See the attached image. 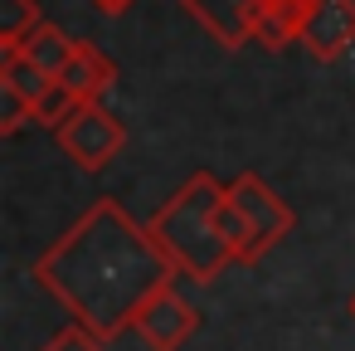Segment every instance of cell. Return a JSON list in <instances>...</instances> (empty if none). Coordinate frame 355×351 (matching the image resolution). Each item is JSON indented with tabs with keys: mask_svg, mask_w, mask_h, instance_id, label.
Segmentation results:
<instances>
[{
	"mask_svg": "<svg viewBox=\"0 0 355 351\" xmlns=\"http://www.w3.org/2000/svg\"><path fill=\"white\" fill-rule=\"evenodd\" d=\"M30 273L78 327L98 332L103 341H117L122 332H132V317L141 312V302L180 278L156 249L151 229L112 195L93 200L35 259Z\"/></svg>",
	"mask_w": 355,
	"mask_h": 351,
	"instance_id": "obj_1",
	"label": "cell"
},
{
	"mask_svg": "<svg viewBox=\"0 0 355 351\" xmlns=\"http://www.w3.org/2000/svg\"><path fill=\"white\" fill-rule=\"evenodd\" d=\"M224 195L229 186L214 176V171H195L151 220V239L156 249L166 254V263L190 278V283H219L234 263H239V249L224 229Z\"/></svg>",
	"mask_w": 355,
	"mask_h": 351,
	"instance_id": "obj_2",
	"label": "cell"
},
{
	"mask_svg": "<svg viewBox=\"0 0 355 351\" xmlns=\"http://www.w3.org/2000/svg\"><path fill=\"white\" fill-rule=\"evenodd\" d=\"M229 205L239 210L243 220V263H263L297 225L292 205L258 176V171H243L229 181Z\"/></svg>",
	"mask_w": 355,
	"mask_h": 351,
	"instance_id": "obj_3",
	"label": "cell"
},
{
	"mask_svg": "<svg viewBox=\"0 0 355 351\" xmlns=\"http://www.w3.org/2000/svg\"><path fill=\"white\" fill-rule=\"evenodd\" d=\"M54 142H59V152H64L83 176H98V171H107V166L122 156L127 127H122V117H117L107 103H78L73 117L54 127Z\"/></svg>",
	"mask_w": 355,
	"mask_h": 351,
	"instance_id": "obj_4",
	"label": "cell"
},
{
	"mask_svg": "<svg viewBox=\"0 0 355 351\" xmlns=\"http://www.w3.org/2000/svg\"><path fill=\"white\" fill-rule=\"evenodd\" d=\"M132 332H137L151 351H180V346L200 332V312H195V302H190L175 283H166L161 293H151V297L141 302V312L132 317Z\"/></svg>",
	"mask_w": 355,
	"mask_h": 351,
	"instance_id": "obj_5",
	"label": "cell"
},
{
	"mask_svg": "<svg viewBox=\"0 0 355 351\" xmlns=\"http://www.w3.org/2000/svg\"><path fill=\"white\" fill-rule=\"evenodd\" d=\"M59 79H49L40 64H30L20 49H0V137H15L25 122H35L40 98L54 88Z\"/></svg>",
	"mask_w": 355,
	"mask_h": 351,
	"instance_id": "obj_6",
	"label": "cell"
},
{
	"mask_svg": "<svg viewBox=\"0 0 355 351\" xmlns=\"http://www.w3.org/2000/svg\"><path fill=\"white\" fill-rule=\"evenodd\" d=\"M180 10L229 54L258 40V0H180Z\"/></svg>",
	"mask_w": 355,
	"mask_h": 351,
	"instance_id": "obj_7",
	"label": "cell"
},
{
	"mask_svg": "<svg viewBox=\"0 0 355 351\" xmlns=\"http://www.w3.org/2000/svg\"><path fill=\"white\" fill-rule=\"evenodd\" d=\"M350 44H355V0H316L302 30V49L316 64H336Z\"/></svg>",
	"mask_w": 355,
	"mask_h": 351,
	"instance_id": "obj_8",
	"label": "cell"
},
{
	"mask_svg": "<svg viewBox=\"0 0 355 351\" xmlns=\"http://www.w3.org/2000/svg\"><path fill=\"white\" fill-rule=\"evenodd\" d=\"M316 10V0H258V44L268 54L302 44V30Z\"/></svg>",
	"mask_w": 355,
	"mask_h": 351,
	"instance_id": "obj_9",
	"label": "cell"
},
{
	"mask_svg": "<svg viewBox=\"0 0 355 351\" xmlns=\"http://www.w3.org/2000/svg\"><path fill=\"white\" fill-rule=\"evenodd\" d=\"M59 83H64L78 103H103V93L117 83V64H112L103 49L78 44V54H73V59H69V69L59 74Z\"/></svg>",
	"mask_w": 355,
	"mask_h": 351,
	"instance_id": "obj_10",
	"label": "cell"
},
{
	"mask_svg": "<svg viewBox=\"0 0 355 351\" xmlns=\"http://www.w3.org/2000/svg\"><path fill=\"white\" fill-rule=\"evenodd\" d=\"M78 44H83V40H73L69 30H59V25H49V20H44V25L20 44V54H25L30 64H40L49 79H59V74L69 69V59L78 54Z\"/></svg>",
	"mask_w": 355,
	"mask_h": 351,
	"instance_id": "obj_11",
	"label": "cell"
},
{
	"mask_svg": "<svg viewBox=\"0 0 355 351\" xmlns=\"http://www.w3.org/2000/svg\"><path fill=\"white\" fill-rule=\"evenodd\" d=\"M40 25V0H0V49H20Z\"/></svg>",
	"mask_w": 355,
	"mask_h": 351,
	"instance_id": "obj_12",
	"label": "cell"
},
{
	"mask_svg": "<svg viewBox=\"0 0 355 351\" xmlns=\"http://www.w3.org/2000/svg\"><path fill=\"white\" fill-rule=\"evenodd\" d=\"M40 351H112V341H103L98 332H88V327H78V322H69V327H59Z\"/></svg>",
	"mask_w": 355,
	"mask_h": 351,
	"instance_id": "obj_13",
	"label": "cell"
},
{
	"mask_svg": "<svg viewBox=\"0 0 355 351\" xmlns=\"http://www.w3.org/2000/svg\"><path fill=\"white\" fill-rule=\"evenodd\" d=\"M73 108H78V98H73L64 83H54V88L40 98V108H35V122H40V127H59V122H69V117H73Z\"/></svg>",
	"mask_w": 355,
	"mask_h": 351,
	"instance_id": "obj_14",
	"label": "cell"
},
{
	"mask_svg": "<svg viewBox=\"0 0 355 351\" xmlns=\"http://www.w3.org/2000/svg\"><path fill=\"white\" fill-rule=\"evenodd\" d=\"M93 6L103 10V15H122V10H132L137 0H93Z\"/></svg>",
	"mask_w": 355,
	"mask_h": 351,
	"instance_id": "obj_15",
	"label": "cell"
},
{
	"mask_svg": "<svg viewBox=\"0 0 355 351\" xmlns=\"http://www.w3.org/2000/svg\"><path fill=\"white\" fill-rule=\"evenodd\" d=\"M350 317H355V293H350Z\"/></svg>",
	"mask_w": 355,
	"mask_h": 351,
	"instance_id": "obj_16",
	"label": "cell"
}]
</instances>
